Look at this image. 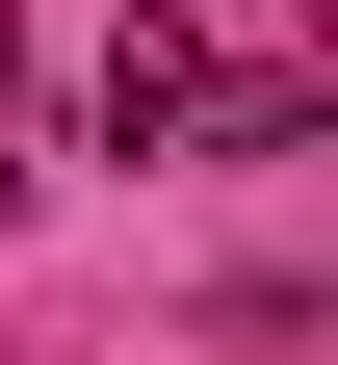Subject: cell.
I'll return each instance as SVG.
<instances>
[{
	"label": "cell",
	"instance_id": "6da1fadb",
	"mask_svg": "<svg viewBox=\"0 0 338 365\" xmlns=\"http://www.w3.org/2000/svg\"><path fill=\"white\" fill-rule=\"evenodd\" d=\"M78 105H105V157H130V130H208V53H182V26H105Z\"/></svg>",
	"mask_w": 338,
	"mask_h": 365
}]
</instances>
